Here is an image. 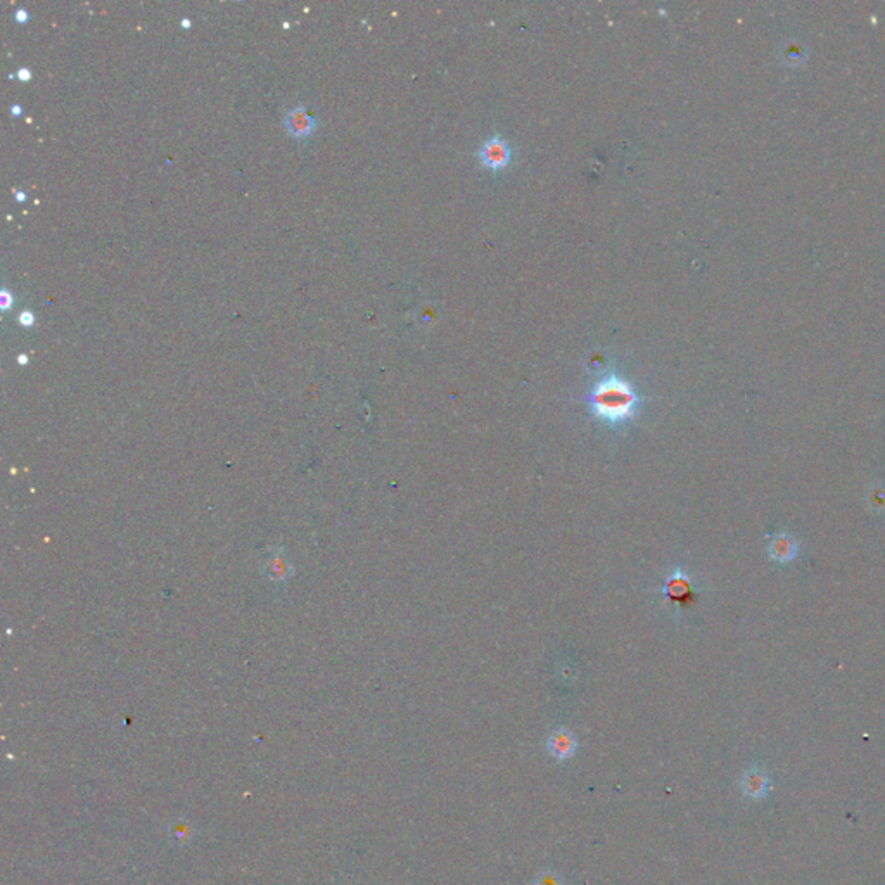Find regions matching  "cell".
<instances>
[{
	"label": "cell",
	"mask_w": 885,
	"mask_h": 885,
	"mask_svg": "<svg viewBox=\"0 0 885 885\" xmlns=\"http://www.w3.org/2000/svg\"><path fill=\"white\" fill-rule=\"evenodd\" d=\"M13 113L14 115H19V113H21L19 111V105H13Z\"/></svg>",
	"instance_id": "cell-13"
},
{
	"label": "cell",
	"mask_w": 885,
	"mask_h": 885,
	"mask_svg": "<svg viewBox=\"0 0 885 885\" xmlns=\"http://www.w3.org/2000/svg\"><path fill=\"white\" fill-rule=\"evenodd\" d=\"M771 552H773V557L777 559V561L787 562L794 557V554H796V547H794V543L790 542V538H787V536H778V538L773 542V545H771Z\"/></svg>",
	"instance_id": "cell-5"
},
{
	"label": "cell",
	"mask_w": 885,
	"mask_h": 885,
	"mask_svg": "<svg viewBox=\"0 0 885 885\" xmlns=\"http://www.w3.org/2000/svg\"><path fill=\"white\" fill-rule=\"evenodd\" d=\"M18 78H19V80H23V81H25V80H30V78H31L30 69H26V68H21V69H19V72H18Z\"/></svg>",
	"instance_id": "cell-11"
},
{
	"label": "cell",
	"mask_w": 885,
	"mask_h": 885,
	"mask_svg": "<svg viewBox=\"0 0 885 885\" xmlns=\"http://www.w3.org/2000/svg\"><path fill=\"white\" fill-rule=\"evenodd\" d=\"M588 405L597 421L612 429H620L636 417L640 396L632 382L616 370H610L593 384L588 394Z\"/></svg>",
	"instance_id": "cell-1"
},
{
	"label": "cell",
	"mask_w": 885,
	"mask_h": 885,
	"mask_svg": "<svg viewBox=\"0 0 885 885\" xmlns=\"http://www.w3.org/2000/svg\"><path fill=\"white\" fill-rule=\"evenodd\" d=\"M284 125L287 128V132L291 133L292 137L296 139H307L308 135H312V132L316 128V120L312 118L310 115L307 113L304 105H296V108L289 109L287 115L284 118Z\"/></svg>",
	"instance_id": "cell-4"
},
{
	"label": "cell",
	"mask_w": 885,
	"mask_h": 885,
	"mask_svg": "<svg viewBox=\"0 0 885 885\" xmlns=\"http://www.w3.org/2000/svg\"><path fill=\"white\" fill-rule=\"evenodd\" d=\"M477 156H479V161L486 170L491 171V173H498V171L505 170L510 164L512 147L503 137L493 135L484 140Z\"/></svg>",
	"instance_id": "cell-2"
},
{
	"label": "cell",
	"mask_w": 885,
	"mask_h": 885,
	"mask_svg": "<svg viewBox=\"0 0 885 885\" xmlns=\"http://www.w3.org/2000/svg\"><path fill=\"white\" fill-rule=\"evenodd\" d=\"M16 198H18V201H23V199H25V195H23L21 190H18V192H16Z\"/></svg>",
	"instance_id": "cell-12"
},
{
	"label": "cell",
	"mask_w": 885,
	"mask_h": 885,
	"mask_svg": "<svg viewBox=\"0 0 885 885\" xmlns=\"http://www.w3.org/2000/svg\"><path fill=\"white\" fill-rule=\"evenodd\" d=\"M532 885H566L564 884V879L559 873H555L554 870H543L538 873L536 877L535 884Z\"/></svg>",
	"instance_id": "cell-7"
},
{
	"label": "cell",
	"mask_w": 885,
	"mask_h": 885,
	"mask_svg": "<svg viewBox=\"0 0 885 885\" xmlns=\"http://www.w3.org/2000/svg\"><path fill=\"white\" fill-rule=\"evenodd\" d=\"M19 322H21L23 325H33V322H35L33 313H31V312H23L21 315H19Z\"/></svg>",
	"instance_id": "cell-8"
},
{
	"label": "cell",
	"mask_w": 885,
	"mask_h": 885,
	"mask_svg": "<svg viewBox=\"0 0 885 885\" xmlns=\"http://www.w3.org/2000/svg\"><path fill=\"white\" fill-rule=\"evenodd\" d=\"M576 749H578V740L566 728H557L555 731H552L547 740V750L557 761L571 759L576 754Z\"/></svg>",
	"instance_id": "cell-3"
},
{
	"label": "cell",
	"mask_w": 885,
	"mask_h": 885,
	"mask_svg": "<svg viewBox=\"0 0 885 885\" xmlns=\"http://www.w3.org/2000/svg\"><path fill=\"white\" fill-rule=\"evenodd\" d=\"M0 297H2V308H4V310H7V308H9L11 304H13V301H14L13 296H11L9 291H6V289H4L2 296H0Z\"/></svg>",
	"instance_id": "cell-9"
},
{
	"label": "cell",
	"mask_w": 885,
	"mask_h": 885,
	"mask_svg": "<svg viewBox=\"0 0 885 885\" xmlns=\"http://www.w3.org/2000/svg\"><path fill=\"white\" fill-rule=\"evenodd\" d=\"M14 18H16V19H18V21H26V19H28V18H30V14H28V13H26V11H25V9H19V11H16V14H14Z\"/></svg>",
	"instance_id": "cell-10"
},
{
	"label": "cell",
	"mask_w": 885,
	"mask_h": 885,
	"mask_svg": "<svg viewBox=\"0 0 885 885\" xmlns=\"http://www.w3.org/2000/svg\"><path fill=\"white\" fill-rule=\"evenodd\" d=\"M763 789H765V780H763L761 775H746V778H743V790H746V794H749V796H759L763 792Z\"/></svg>",
	"instance_id": "cell-6"
}]
</instances>
